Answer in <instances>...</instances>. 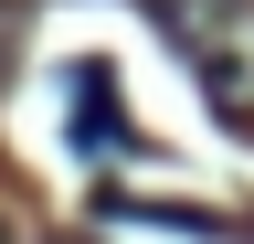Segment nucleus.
<instances>
[{"label": "nucleus", "instance_id": "nucleus-1", "mask_svg": "<svg viewBox=\"0 0 254 244\" xmlns=\"http://www.w3.org/2000/svg\"><path fill=\"white\" fill-rule=\"evenodd\" d=\"M148 21L222 117H254V0H148Z\"/></svg>", "mask_w": 254, "mask_h": 244}, {"label": "nucleus", "instance_id": "nucleus-2", "mask_svg": "<svg viewBox=\"0 0 254 244\" xmlns=\"http://www.w3.org/2000/svg\"><path fill=\"white\" fill-rule=\"evenodd\" d=\"M74 138H85V160H117V106H106V64H74Z\"/></svg>", "mask_w": 254, "mask_h": 244}, {"label": "nucleus", "instance_id": "nucleus-3", "mask_svg": "<svg viewBox=\"0 0 254 244\" xmlns=\"http://www.w3.org/2000/svg\"><path fill=\"white\" fill-rule=\"evenodd\" d=\"M0 75H11V11H0Z\"/></svg>", "mask_w": 254, "mask_h": 244}, {"label": "nucleus", "instance_id": "nucleus-4", "mask_svg": "<svg viewBox=\"0 0 254 244\" xmlns=\"http://www.w3.org/2000/svg\"><path fill=\"white\" fill-rule=\"evenodd\" d=\"M0 244H21V234H11V223H0Z\"/></svg>", "mask_w": 254, "mask_h": 244}]
</instances>
